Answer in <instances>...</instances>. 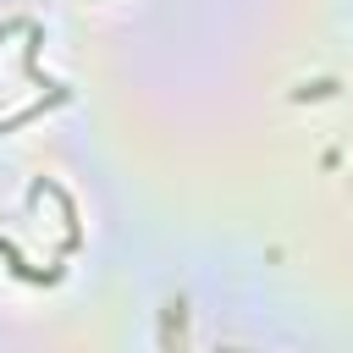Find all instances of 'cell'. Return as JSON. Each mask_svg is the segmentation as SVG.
<instances>
[{
    "label": "cell",
    "instance_id": "obj_1",
    "mask_svg": "<svg viewBox=\"0 0 353 353\" xmlns=\"http://www.w3.org/2000/svg\"><path fill=\"white\" fill-rule=\"evenodd\" d=\"M66 99H72V88H66V83H55V88H50V99H39V105H22L17 116H6V121H0V132H11V127H28V121H39L50 105H66Z\"/></svg>",
    "mask_w": 353,
    "mask_h": 353
},
{
    "label": "cell",
    "instance_id": "obj_2",
    "mask_svg": "<svg viewBox=\"0 0 353 353\" xmlns=\"http://www.w3.org/2000/svg\"><path fill=\"white\" fill-rule=\"evenodd\" d=\"M336 88H342L336 77H309V83H298V88H292V99H298V105H309V99H331Z\"/></svg>",
    "mask_w": 353,
    "mask_h": 353
},
{
    "label": "cell",
    "instance_id": "obj_3",
    "mask_svg": "<svg viewBox=\"0 0 353 353\" xmlns=\"http://www.w3.org/2000/svg\"><path fill=\"white\" fill-rule=\"evenodd\" d=\"M182 325H188V303L182 298H171L165 303V331H160V342L171 347V342H182Z\"/></svg>",
    "mask_w": 353,
    "mask_h": 353
}]
</instances>
